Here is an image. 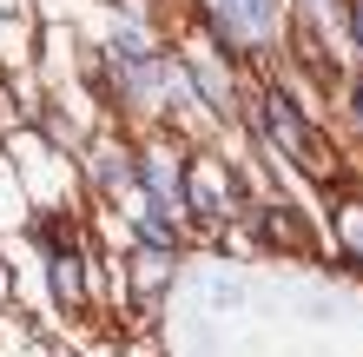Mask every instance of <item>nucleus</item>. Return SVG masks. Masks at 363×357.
I'll use <instances>...</instances> for the list:
<instances>
[{
	"instance_id": "1",
	"label": "nucleus",
	"mask_w": 363,
	"mask_h": 357,
	"mask_svg": "<svg viewBox=\"0 0 363 357\" xmlns=\"http://www.w3.org/2000/svg\"><path fill=\"white\" fill-rule=\"evenodd\" d=\"M258 119H264V139H271L284 159H297L311 179H330V172H337V153H330L324 139H317V126H311L304 113H297V106H291V99L277 93V87L258 99Z\"/></svg>"
},
{
	"instance_id": "2",
	"label": "nucleus",
	"mask_w": 363,
	"mask_h": 357,
	"mask_svg": "<svg viewBox=\"0 0 363 357\" xmlns=\"http://www.w3.org/2000/svg\"><path fill=\"white\" fill-rule=\"evenodd\" d=\"M251 225H258V245H271V251H304V245H311L304 219H297V205H258V212H251Z\"/></svg>"
},
{
	"instance_id": "3",
	"label": "nucleus",
	"mask_w": 363,
	"mask_h": 357,
	"mask_svg": "<svg viewBox=\"0 0 363 357\" xmlns=\"http://www.w3.org/2000/svg\"><path fill=\"white\" fill-rule=\"evenodd\" d=\"M47 265H53V298L67 311H79V304H86V285H79V265H86V258L67 251V258H47Z\"/></svg>"
},
{
	"instance_id": "4",
	"label": "nucleus",
	"mask_w": 363,
	"mask_h": 357,
	"mask_svg": "<svg viewBox=\"0 0 363 357\" xmlns=\"http://www.w3.org/2000/svg\"><path fill=\"white\" fill-rule=\"evenodd\" d=\"M231 20L251 27V33H271L277 27V0H231Z\"/></svg>"
},
{
	"instance_id": "5",
	"label": "nucleus",
	"mask_w": 363,
	"mask_h": 357,
	"mask_svg": "<svg viewBox=\"0 0 363 357\" xmlns=\"http://www.w3.org/2000/svg\"><path fill=\"white\" fill-rule=\"evenodd\" d=\"M350 27H357V47H363V0H350Z\"/></svg>"
},
{
	"instance_id": "6",
	"label": "nucleus",
	"mask_w": 363,
	"mask_h": 357,
	"mask_svg": "<svg viewBox=\"0 0 363 357\" xmlns=\"http://www.w3.org/2000/svg\"><path fill=\"white\" fill-rule=\"evenodd\" d=\"M350 113H357V126H363V79L350 87Z\"/></svg>"
}]
</instances>
